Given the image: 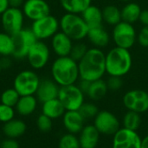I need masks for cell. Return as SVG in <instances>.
I'll return each instance as SVG.
<instances>
[{
    "label": "cell",
    "mask_w": 148,
    "mask_h": 148,
    "mask_svg": "<svg viewBox=\"0 0 148 148\" xmlns=\"http://www.w3.org/2000/svg\"><path fill=\"white\" fill-rule=\"evenodd\" d=\"M80 79L94 82L106 74V53L98 48H89L78 62Z\"/></svg>",
    "instance_id": "cell-1"
},
{
    "label": "cell",
    "mask_w": 148,
    "mask_h": 148,
    "mask_svg": "<svg viewBox=\"0 0 148 148\" xmlns=\"http://www.w3.org/2000/svg\"><path fill=\"white\" fill-rule=\"evenodd\" d=\"M50 73L60 87L75 84L80 80L78 62L70 56L56 57L51 64Z\"/></svg>",
    "instance_id": "cell-2"
},
{
    "label": "cell",
    "mask_w": 148,
    "mask_h": 148,
    "mask_svg": "<svg viewBox=\"0 0 148 148\" xmlns=\"http://www.w3.org/2000/svg\"><path fill=\"white\" fill-rule=\"evenodd\" d=\"M133 67V56L129 49L114 46L106 54V74L123 77Z\"/></svg>",
    "instance_id": "cell-3"
},
{
    "label": "cell",
    "mask_w": 148,
    "mask_h": 148,
    "mask_svg": "<svg viewBox=\"0 0 148 148\" xmlns=\"http://www.w3.org/2000/svg\"><path fill=\"white\" fill-rule=\"evenodd\" d=\"M59 23L60 30L74 42H80L87 38L89 29L81 15L66 12L59 19Z\"/></svg>",
    "instance_id": "cell-4"
},
{
    "label": "cell",
    "mask_w": 148,
    "mask_h": 148,
    "mask_svg": "<svg viewBox=\"0 0 148 148\" xmlns=\"http://www.w3.org/2000/svg\"><path fill=\"white\" fill-rule=\"evenodd\" d=\"M137 34L134 24L121 21L113 27L111 39L115 46L130 50L137 42Z\"/></svg>",
    "instance_id": "cell-5"
},
{
    "label": "cell",
    "mask_w": 148,
    "mask_h": 148,
    "mask_svg": "<svg viewBox=\"0 0 148 148\" xmlns=\"http://www.w3.org/2000/svg\"><path fill=\"white\" fill-rule=\"evenodd\" d=\"M39 75L32 69H24L20 71L14 78L13 88L17 91L20 96L35 95L40 84Z\"/></svg>",
    "instance_id": "cell-6"
},
{
    "label": "cell",
    "mask_w": 148,
    "mask_h": 148,
    "mask_svg": "<svg viewBox=\"0 0 148 148\" xmlns=\"http://www.w3.org/2000/svg\"><path fill=\"white\" fill-rule=\"evenodd\" d=\"M30 29L39 41L51 39L52 36L60 30L59 20L50 14L41 19L34 21L31 24Z\"/></svg>",
    "instance_id": "cell-7"
},
{
    "label": "cell",
    "mask_w": 148,
    "mask_h": 148,
    "mask_svg": "<svg viewBox=\"0 0 148 148\" xmlns=\"http://www.w3.org/2000/svg\"><path fill=\"white\" fill-rule=\"evenodd\" d=\"M85 95L76 84L60 87L58 99L66 111H77L84 103Z\"/></svg>",
    "instance_id": "cell-8"
},
{
    "label": "cell",
    "mask_w": 148,
    "mask_h": 148,
    "mask_svg": "<svg viewBox=\"0 0 148 148\" xmlns=\"http://www.w3.org/2000/svg\"><path fill=\"white\" fill-rule=\"evenodd\" d=\"M11 36L14 42V51L12 57L16 60H23L26 58L29 50L37 41L34 33L30 29L23 28Z\"/></svg>",
    "instance_id": "cell-9"
},
{
    "label": "cell",
    "mask_w": 148,
    "mask_h": 148,
    "mask_svg": "<svg viewBox=\"0 0 148 148\" xmlns=\"http://www.w3.org/2000/svg\"><path fill=\"white\" fill-rule=\"evenodd\" d=\"M26 59L32 69H42L49 62L50 49L43 41L37 40L29 50Z\"/></svg>",
    "instance_id": "cell-10"
},
{
    "label": "cell",
    "mask_w": 148,
    "mask_h": 148,
    "mask_svg": "<svg viewBox=\"0 0 148 148\" xmlns=\"http://www.w3.org/2000/svg\"><path fill=\"white\" fill-rule=\"evenodd\" d=\"M93 125L101 134L107 136H114L121 129L119 119L115 116V114L107 110L99 111L94 119Z\"/></svg>",
    "instance_id": "cell-11"
},
{
    "label": "cell",
    "mask_w": 148,
    "mask_h": 148,
    "mask_svg": "<svg viewBox=\"0 0 148 148\" xmlns=\"http://www.w3.org/2000/svg\"><path fill=\"white\" fill-rule=\"evenodd\" d=\"M24 14L21 8L10 7L1 15V24L3 31L14 35L23 29Z\"/></svg>",
    "instance_id": "cell-12"
},
{
    "label": "cell",
    "mask_w": 148,
    "mask_h": 148,
    "mask_svg": "<svg viewBox=\"0 0 148 148\" xmlns=\"http://www.w3.org/2000/svg\"><path fill=\"white\" fill-rule=\"evenodd\" d=\"M122 102L128 111H134L141 114L148 111V92L143 89L129 90L124 95Z\"/></svg>",
    "instance_id": "cell-13"
},
{
    "label": "cell",
    "mask_w": 148,
    "mask_h": 148,
    "mask_svg": "<svg viewBox=\"0 0 148 148\" xmlns=\"http://www.w3.org/2000/svg\"><path fill=\"white\" fill-rule=\"evenodd\" d=\"M141 140L136 131L122 127L114 135L112 148H141Z\"/></svg>",
    "instance_id": "cell-14"
},
{
    "label": "cell",
    "mask_w": 148,
    "mask_h": 148,
    "mask_svg": "<svg viewBox=\"0 0 148 148\" xmlns=\"http://www.w3.org/2000/svg\"><path fill=\"white\" fill-rule=\"evenodd\" d=\"M22 10L24 16L32 22L50 15V6L46 0H25Z\"/></svg>",
    "instance_id": "cell-15"
},
{
    "label": "cell",
    "mask_w": 148,
    "mask_h": 148,
    "mask_svg": "<svg viewBox=\"0 0 148 148\" xmlns=\"http://www.w3.org/2000/svg\"><path fill=\"white\" fill-rule=\"evenodd\" d=\"M74 41L61 30L52 36L50 42L51 49L57 57L69 56Z\"/></svg>",
    "instance_id": "cell-16"
},
{
    "label": "cell",
    "mask_w": 148,
    "mask_h": 148,
    "mask_svg": "<svg viewBox=\"0 0 148 148\" xmlns=\"http://www.w3.org/2000/svg\"><path fill=\"white\" fill-rule=\"evenodd\" d=\"M59 89L60 86L53 79H41L40 84L35 95L38 102L43 103L45 101L57 98Z\"/></svg>",
    "instance_id": "cell-17"
},
{
    "label": "cell",
    "mask_w": 148,
    "mask_h": 148,
    "mask_svg": "<svg viewBox=\"0 0 148 148\" xmlns=\"http://www.w3.org/2000/svg\"><path fill=\"white\" fill-rule=\"evenodd\" d=\"M87 39L93 45V47L101 49L108 47L110 43V41L112 40L111 35L103 27V25L89 29Z\"/></svg>",
    "instance_id": "cell-18"
},
{
    "label": "cell",
    "mask_w": 148,
    "mask_h": 148,
    "mask_svg": "<svg viewBox=\"0 0 148 148\" xmlns=\"http://www.w3.org/2000/svg\"><path fill=\"white\" fill-rule=\"evenodd\" d=\"M85 120L79 111H66L62 116V123L69 134H79L84 127Z\"/></svg>",
    "instance_id": "cell-19"
},
{
    "label": "cell",
    "mask_w": 148,
    "mask_h": 148,
    "mask_svg": "<svg viewBox=\"0 0 148 148\" xmlns=\"http://www.w3.org/2000/svg\"><path fill=\"white\" fill-rule=\"evenodd\" d=\"M101 134L94 125H86L79 134L81 148H96L100 141Z\"/></svg>",
    "instance_id": "cell-20"
},
{
    "label": "cell",
    "mask_w": 148,
    "mask_h": 148,
    "mask_svg": "<svg viewBox=\"0 0 148 148\" xmlns=\"http://www.w3.org/2000/svg\"><path fill=\"white\" fill-rule=\"evenodd\" d=\"M82 17L88 26V29L103 25L102 10L97 5H89L82 14Z\"/></svg>",
    "instance_id": "cell-21"
},
{
    "label": "cell",
    "mask_w": 148,
    "mask_h": 148,
    "mask_svg": "<svg viewBox=\"0 0 148 148\" xmlns=\"http://www.w3.org/2000/svg\"><path fill=\"white\" fill-rule=\"evenodd\" d=\"M38 101L36 95L20 96L16 105L15 106L16 112L21 116H29L36 110Z\"/></svg>",
    "instance_id": "cell-22"
},
{
    "label": "cell",
    "mask_w": 148,
    "mask_h": 148,
    "mask_svg": "<svg viewBox=\"0 0 148 148\" xmlns=\"http://www.w3.org/2000/svg\"><path fill=\"white\" fill-rule=\"evenodd\" d=\"M27 130V125L25 122L19 119H13L3 124V133L6 138L17 139L23 135Z\"/></svg>",
    "instance_id": "cell-23"
},
{
    "label": "cell",
    "mask_w": 148,
    "mask_h": 148,
    "mask_svg": "<svg viewBox=\"0 0 148 148\" xmlns=\"http://www.w3.org/2000/svg\"><path fill=\"white\" fill-rule=\"evenodd\" d=\"M65 112L66 109L58 98L42 103V114L52 120L62 117Z\"/></svg>",
    "instance_id": "cell-24"
},
{
    "label": "cell",
    "mask_w": 148,
    "mask_h": 148,
    "mask_svg": "<svg viewBox=\"0 0 148 148\" xmlns=\"http://www.w3.org/2000/svg\"><path fill=\"white\" fill-rule=\"evenodd\" d=\"M121 20L126 23L134 24L139 22V18L142 11V9L138 3L132 1V2L126 3L125 5L121 9Z\"/></svg>",
    "instance_id": "cell-25"
},
{
    "label": "cell",
    "mask_w": 148,
    "mask_h": 148,
    "mask_svg": "<svg viewBox=\"0 0 148 148\" xmlns=\"http://www.w3.org/2000/svg\"><path fill=\"white\" fill-rule=\"evenodd\" d=\"M59 3L67 13L81 15L92 4V0H59Z\"/></svg>",
    "instance_id": "cell-26"
},
{
    "label": "cell",
    "mask_w": 148,
    "mask_h": 148,
    "mask_svg": "<svg viewBox=\"0 0 148 148\" xmlns=\"http://www.w3.org/2000/svg\"><path fill=\"white\" fill-rule=\"evenodd\" d=\"M108 91V88L107 85V82L101 78L91 82L89 89L86 95L92 101H100L106 96Z\"/></svg>",
    "instance_id": "cell-27"
},
{
    "label": "cell",
    "mask_w": 148,
    "mask_h": 148,
    "mask_svg": "<svg viewBox=\"0 0 148 148\" xmlns=\"http://www.w3.org/2000/svg\"><path fill=\"white\" fill-rule=\"evenodd\" d=\"M103 23L110 26H114L121 22V9L114 4H108L102 9Z\"/></svg>",
    "instance_id": "cell-28"
},
{
    "label": "cell",
    "mask_w": 148,
    "mask_h": 148,
    "mask_svg": "<svg viewBox=\"0 0 148 148\" xmlns=\"http://www.w3.org/2000/svg\"><path fill=\"white\" fill-rule=\"evenodd\" d=\"M123 127L126 129H129L132 131H136L140 128L142 119L140 114L134 112V111H128L125 114L123 117Z\"/></svg>",
    "instance_id": "cell-29"
},
{
    "label": "cell",
    "mask_w": 148,
    "mask_h": 148,
    "mask_svg": "<svg viewBox=\"0 0 148 148\" xmlns=\"http://www.w3.org/2000/svg\"><path fill=\"white\" fill-rule=\"evenodd\" d=\"M14 51V42L12 36L6 32H0V56H12Z\"/></svg>",
    "instance_id": "cell-30"
},
{
    "label": "cell",
    "mask_w": 148,
    "mask_h": 148,
    "mask_svg": "<svg viewBox=\"0 0 148 148\" xmlns=\"http://www.w3.org/2000/svg\"><path fill=\"white\" fill-rule=\"evenodd\" d=\"M19 98L20 95L17 93V91L14 88H10L3 91L0 96V101L4 105L15 108Z\"/></svg>",
    "instance_id": "cell-31"
},
{
    "label": "cell",
    "mask_w": 148,
    "mask_h": 148,
    "mask_svg": "<svg viewBox=\"0 0 148 148\" xmlns=\"http://www.w3.org/2000/svg\"><path fill=\"white\" fill-rule=\"evenodd\" d=\"M58 148H81L79 139L75 134H65L59 140Z\"/></svg>",
    "instance_id": "cell-32"
},
{
    "label": "cell",
    "mask_w": 148,
    "mask_h": 148,
    "mask_svg": "<svg viewBox=\"0 0 148 148\" xmlns=\"http://www.w3.org/2000/svg\"><path fill=\"white\" fill-rule=\"evenodd\" d=\"M88 49L89 48L88 47V45L85 42H83L82 41L75 42L73 44V47H72V49L70 51L69 56L73 60H75V62H79L83 58V56H85V54L87 53Z\"/></svg>",
    "instance_id": "cell-33"
},
{
    "label": "cell",
    "mask_w": 148,
    "mask_h": 148,
    "mask_svg": "<svg viewBox=\"0 0 148 148\" xmlns=\"http://www.w3.org/2000/svg\"><path fill=\"white\" fill-rule=\"evenodd\" d=\"M78 111L85 121L95 119V117L99 113V109L97 106L92 102H84L78 109Z\"/></svg>",
    "instance_id": "cell-34"
},
{
    "label": "cell",
    "mask_w": 148,
    "mask_h": 148,
    "mask_svg": "<svg viewBox=\"0 0 148 148\" xmlns=\"http://www.w3.org/2000/svg\"><path fill=\"white\" fill-rule=\"evenodd\" d=\"M15 108L0 103V122L6 123L15 118Z\"/></svg>",
    "instance_id": "cell-35"
},
{
    "label": "cell",
    "mask_w": 148,
    "mask_h": 148,
    "mask_svg": "<svg viewBox=\"0 0 148 148\" xmlns=\"http://www.w3.org/2000/svg\"><path fill=\"white\" fill-rule=\"evenodd\" d=\"M52 121H53L52 119L42 114L36 119V127L42 133L49 132L52 129V126H53Z\"/></svg>",
    "instance_id": "cell-36"
},
{
    "label": "cell",
    "mask_w": 148,
    "mask_h": 148,
    "mask_svg": "<svg viewBox=\"0 0 148 148\" xmlns=\"http://www.w3.org/2000/svg\"><path fill=\"white\" fill-rule=\"evenodd\" d=\"M106 82H107L108 90L110 91H114V92L118 91L123 86L122 77H120V76H109Z\"/></svg>",
    "instance_id": "cell-37"
},
{
    "label": "cell",
    "mask_w": 148,
    "mask_h": 148,
    "mask_svg": "<svg viewBox=\"0 0 148 148\" xmlns=\"http://www.w3.org/2000/svg\"><path fill=\"white\" fill-rule=\"evenodd\" d=\"M137 42L142 48H148V26H142L137 34Z\"/></svg>",
    "instance_id": "cell-38"
},
{
    "label": "cell",
    "mask_w": 148,
    "mask_h": 148,
    "mask_svg": "<svg viewBox=\"0 0 148 148\" xmlns=\"http://www.w3.org/2000/svg\"><path fill=\"white\" fill-rule=\"evenodd\" d=\"M0 148H19V143L16 139L6 138L0 142Z\"/></svg>",
    "instance_id": "cell-39"
},
{
    "label": "cell",
    "mask_w": 148,
    "mask_h": 148,
    "mask_svg": "<svg viewBox=\"0 0 148 148\" xmlns=\"http://www.w3.org/2000/svg\"><path fill=\"white\" fill-rule=\"evenodd\" d=\"M92 82H89V81H87V80H82L80 79L77 86L79 87V88L82 90V92L86 95L88 89H89V87H90V84H91Z\"/></svg>",
    "instance_id": "cell-40"
},
{
    "label": "cell",
    "mask_w": 148,
    "mask_h": 148,
    "mask_svg": "<svg viewBox=\"0 0 148 148\" xmlns=\"http://www.w3.org/2000/svg\"><path fill=\"white\" fill-rule=\"evenodd\" d=\"M0 65L2 69H8L11 67L12 62L10 59V56H1L0 58Z\"/></svg>",
    "instance_id": "cell-41"
},
{
    "label": "cell",
    "mask_w": 148,
    "mask_h": 148,
    "mask_svg": "<svg viewBox=\"0 0 148 148\" xmlns=\"http://www.w3.org/2000/svg\"><path fill=\"white\" fill-rule=\"evenodd\" d=\"M139 22L142 24V26H148V9L142 10L139 18Z\"/></svg>",
    "instance_id": "cell-42"
},
{
    "label": "cell",
    "mask_w": 148,
    "mask_h": 148,
    "mask_svg": "<svg viewBox=\"0 0 148 148\" xmlns=\"http://www.w3.org/2000/svg\"><path fill=\"white\" fill-rule=\"evenodd\" d=\"M25 0H9L10 7H14V8H21Z\"/></svg>",
    "instance_id": "cell-43"
},
{
    "label": "cell",
    "mask_w": 148,
    "mask_h": 148,
    "mask_svg": "<svg viewBox=\"0 0 148 148\" xmlns=\"http://www.w3.org/2000/svg\"><path fill=\"white\" fill-rule=\"evenodd\" d=\"M10 8L9 0H0V16Z\"/></svg>",
    "instance_id": "cell-44"
},
{
    "label": "cell",
    "mask_w": 148,
    "mask_h": 148,
    "mask_svg": "<svg viewBox=\"0 0 148 148\" xmlns=\"http://www.w3.org/2000/svg\"><path fill=\"white\" fill-rule=\"evenodd\" d=\"M141 148H148V134L141 140Z\"/></svg>",
    "instance_id": "cell-45"
},
{
    "label": "cell",
    "mask_w": 148,
    "mask_h": 148,
    "mask_svg": "<svg viewBox=\"0 0 148 148\" xmlns=\"http://www.w3.org/2000/svg\"><path fill=\"white\" fill-rule=\"evenodd\" d=\"M121 2H123V3H128V2H132L134 0H120Z\"/></svg>",
    "instance_id": "cell-46"
},
{
    "label": "cell",
    "mask_w": 148,
    "mask_h": 148,
    "mask_svg": "<svg viewBox=\"0 0 148 148\" xmlns=\"http://www.w3.org/2000/svg\"><path fill=\"white\" fill-rule=\"evenodd\" d=\"M3 69H2V68H1V65H0V74H1V71H2Z\"/></svg>",
    "instance_id": "cell-47"
},
{
    "label": "cell",
    "mask_w": 148,
    "mask_h": 148,
    "mask_svg": "<svg viewBox=\"0 0 148 148\" xmlns=\"http://www.w3.org/2000/svg\"><path fill=\"white\" fill-rule=\"evenodd\" d=\"M0 142H1V141H0Z\"/></svg>",
    "instance_id": "cell-48"
}]
</instances>
